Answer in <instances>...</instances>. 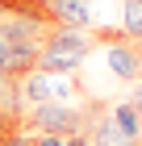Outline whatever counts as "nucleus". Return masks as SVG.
Returning a JSON list of instances; mask_svg holds the SVG:
<instances>
[{"label": "nucleus", "mask_w": 142, "mask_h": 146, "mask_svg": "<svg viewBox=\"0 0 142 146\" xmlns=\"http://www.w3.org/2000/svg\"><path fill=\"white\" fill-rule=\"evenodd\" d=\"M33 138V146H63V138H55V134H29Z\"/></svg>", "instance_id": "obj_10"}, {"label": "nucleus", "mask_w": 142, "mask_h": 146, "mask_svg": "<svg viewBox=\"0 0 142 146\" xmlns=\"http://www.w3.org/2000/svg\"><path fill=\"white\" fill-rule=\"evenodd\" d=\"M121 34L142 42V0H121Z\"/></svg>", "instance_id": "obj_8"}, {"label": "nucleus", "mask_w": 142, "mask_h": 146, "mask_svg": "<svg viewBox=\"0 0 142 146\" xmlns=\"http://www.w3.org/2000/svg\"><path fill=\"white\" fill-rule=\"evenodd\" d=\"M109 121L117 125V129L130 138V142H138V146H142V117H138V109H134L130 100H117V104H113V109H109Z\"/></svg>", "instance_id": "obj_6"}, {"label": "nucleus", "mask_w": 142, "mask_h": 146, "mask_svg": "<svg viewBox=\"0 0 142 146\" xmlns=\"http://www.w3.org/2000/svg\"><path fill=\"white\" fill-rule=\"evenodd\" d=\"M92 54L105 63L109 79H117V84H130L134 88L142 79V42H130L121 29H100Z\"/></svg>", "instance_id": "obj_2"}, {"label": "nucleus", "mask_w": 142, "mask_h": 146, "mask_svg": "<svg viewBox=\"0 0 142 146\" xmlns=\"http://www.w3.org/2000/svg\"><path fill=\"white\" fill-rule=\"evenodd\" d=\"M0 146H33V138L25 134V129H4V134H0Z\"/></svg>", "instance_id": "obj_9"}, {"label": "nucleus", "mask_w": 142, "mask_h": 146, "mask_svg": "<svg viewBox=\"0 0 142 146\" xmlns=\"http://www.w3.org/2000/svg\"><path fill=\"white\" fill-rule=\"evenodd\" d=\"M38 67V42H0V71L13 79L29 75Z\"/></svg>", "instance_id": "obj_4"}, {"label": "nucleus", "mask_w": 142, "mask_h": 146, "mask_svg": "<svg viewBox=\"0 0 142 146\" xmlns=\"http://www.w3.org/2000/svg\"><path fill=\"white\" fill-rule=\"evenodd\" d=\"M88 142H92V146H138V142H130V138H125L117 125L109 121V113L92 121V129H88Z\"/></svg>", "instance_id": "obj_7"}, {"label": "nucleus", "mask_w": 142, "mask_h": 146, "mask_svg": "<svg viewBox=\"0 0 142 146\" xmlns=\"http://www.w3.org/2000/svg\"><path fill=\"white\" fill-rule=\"evenodd\" d=\"M21 129L25 134H55V138H71V134H84L88 129V113L79 104H59V100H46V104H33V109L21 113Z\"/></svg>", "instance_id": "obj_3"}, {"label": "nucleus", "mask_w": 142, "mask_h": 146, "mask_svg": "<svg viewBox=\"0 0 142 146\" xmlns=\"http://www.w3.org/2000/svg\"><path fill=\"white\" fill-rule=\"evenodd\" d=\"M63 146H92V142H88V134H71V138H63Z\"/></svg>", "instance_id": "obj_11"}, {"label": "nucleus", "mask_w": 142, "mask_h": 146, "mask_svg": "<svg viewBox=\"0 0 142 146\" xmlns=\"http://www.w3.org/2000/svg\"><path fill=\"white\" fill-rule=\"evenodd\" d=\"M46 17H50V25L88 29L92 25V0H46Z\"/></svg>", "instance_id": "obj_5"}, {"label": "nucleus", "mask_w": 142, "mask_h": 146, "mask_svg": "<svg viewBox=\"0 0 142 146\" xmlns=\"http://www.w3.org/2000/svg\"><path fill=\"white\" fill-rule=\"evenodd\" d=\"M92 34L88 29H67V25H50L38 46V71H50V75H75L92 58Z\"/></svg>", "instance_id": "obj_1"}]
</instances>
